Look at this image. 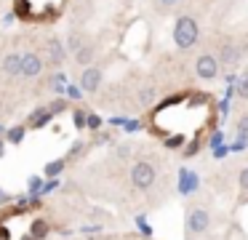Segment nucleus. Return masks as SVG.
<instances>
[{
	"label": "nucleus",
	"instance_id": "nucleus-1",
	"mask_svg": "<svg viewBox=\"0 0 248 240\" xmlns=\"http://www.w3.org/2000/svg\"><path fill=\"white\" fill-rule=\"evenodd\" d=\"M200 40V24L195 16L189 14H182L176 19V24H173V46L179 48V51H189V48H195Z\"/></svg>",
	"mask_w": 248,
	"mask_h": 240
},
{
	"label": "nucleus",
	"instance_id": "nucleus-2",
	"mask_svg": "<svg viewBox=\"0 0 248 240\" xmlns=\"http://www.w3.org/2000/svg\"><path fill=\"white\" fill-rule=\"evenodd\" d=\"M155 179H157V165L152 160H136L134 168H131V184H134V190L147 192L155 184Z\"/></svg>",
	"mask_w": 248,
	"mask_h": 240
},
{
	"label": "nucleus",
	"instance_id": "nucleus-3",
	"mask_svg": "<svg viewBox=\"0 0 248 240\" xmlns=\"http://www.w3.org/2000/svg\"><path fill=\"white\" fill-rule=\"evenodd\" d=\"M43 62H48L51 67H62L64 64V59H67V48H64V43H62V37H56V35H48L46 37V43H43Z\"/></svg>",
	"mask_w": 248,
	"mask_h": 240
},
{
	"label": "nucleus",
	"instance_id": "nucleus-4",
	"mask_svg": "<svg viewBox=\"0 0 248 240\" xmlns=\"http://www.w3.org/2000/svg\"><path fill=\"white\" fill-rule=\"evenodd\" d=\"M208 227H211V213L205 211L203 206L189 208L187 211V232L189 235H203V232H208Z\"/></svg>",
	"mask_w": 248,
	"mask_h": 240
},
{
	"label": "nucleus",
	"instance_id": "nucleus-5",
	"mask_svg": "<svg viewBox=\"0 0 248 240\" xmlns=\"http://www.w3.org/2000/svg\"><path fill=\"white\" fill-rule=\"evenodd\" d=\"M219 59L214 56V53H200L198 59H195V75H198L200 80H216L219 78Z\"/></svg>",
	"mask_w": 248,
	"mask_h": 240
},
{
	"label": "nucleus",
	"instance_id": "nucleus-6",
	"mask_svg": "<svg viewBox=\"0 0 248 240\" xmlns=\"http://www.w3.org/2000/svg\"><path fill=\"white\" fill-rule=\"evenodd\" d=\"M104 83V69L96 67V64H88V67H83L80 72V91L83 94H96L99 88H102Z\"/></svg>",
	"mask_w": 248,
	"mask_h": 240
},
{
	"label": "nucleus",
	"instance_id": "nucleus-7",
	"mask_svg": "<svg viewBox=\"0 0 248 240\" xmlns=\"http://www.w3.org/2000/svg\"><path fill=\"white\" fill-rule=\"evenodd\" d=\"M43 69H46V62L38 51H24L22 53V78L32 80V78H38V75H43Z\"/></svg>",
	"mask_w": 248,
	"mask_h": 240
},
{
	"label": "nucleus",
	"instance_id": "nucleus-8",
	"mask_svg": "<svg viewBox=\"0 0 248 240\" xmlns=\"http://www.w3.org/2000/svg\"><path fill=\"white\" fill-rule=\"evenodd\" d=\"M216 59H219V64H224V67H235L243 59V46L235 40H227L224 46H221V51L216 53Z\"/></svg>",
	"mask_w": 248,
	"mask_h": 240
},
{
	"label": "nucleus",
	"instance_id": "nucleus-9",
	"mask_svg": "<svg viewBox=\"0 0 248 240\" xmlns=\"http://www.w3.org/2000/svg\"><path fill=\"white\" fill-rule=\"evenodd\" d=\"M0 69H3V75H8V78H22V53L11 51V53H6V56H0Z\"/></svg>",
	"mask_w": 248,
	"mask_h": 240
},
{
	"label": "nucleus",
	"instance_id": "nucleus-10",
	"mask_svg": "<svg viewBox=\"0 0 248 240\" xmlns=\"http://www.w3.org/2000/svg\"><path fill=\"white\" fill-rule=\"evenodd\" d=\"M93 59H96V46H93V43H80V46L75 48V62L80 64V67L93 64Z\"/></svg>",
	"mask_w": 248,
	"mask_h": 240
},
{
	"label": "nucleus",
	"instance_id": "nucleus-11",
	"mask_svg": "<svg viewBox=\"0 0 248 240\" xmlns=\"http://www.w3.org/2000/svg\"><path fill=\"white\" fill-rule=\"evenodd\" d=\"M51 117H54V112H51L48 107H46V110L40 107V110H35V112H32V117H30V126H32V128H40V126H46V123H48Z\"/></svg>",
	"mask_w": 248,
	"mask_h": 240
},
{
	"label": "nucleus",
	"instance_id": "nucleus-12",
	"mask_svg": "<svg viewBox=\"0 0 248 240\" xmlns=\"http://www.w3.org/2000/svg\"><path fill=\"white\" fill-rule=\"evenodd\" d=\"M155 99H157V94H155L152 85H141V88H139V104L141 107H152V104H155Z\"/></svg>",
	"mask_w": 248,
	"mask_h": 240
},
{
	"label": "nucleus",
	"instance_id": "nucleus-13",
	"mask_svg": "<svg viewBox=\"0 0 248 240\" xmlns=\"http://www.w3.org/2000/svg\"><path fill=\"white\" fill-rule=\"evenodd\" d=\"M46 235H48V224H46L43 219H38V222L32 224V240H43Z\"/></svg>",
	"mask_w": 248,
	"mask_h": 240
},
{
	"label": "nucleus",
	"instance_id": "nucleus-14",
	"mask_svg": "<svg viewBox=\"0 0 248 240\" xmlns=\"http://www.w3.org/2000/svg\"><path fill=\"white\" fill-rule=\"evenodd\" d=\"M237 96L240 99H248V72H243L237 78Z\"/></svg>",
	"mask_w": 248,
	"mask_h": 240
},
{
	"label": "nucleus",
	"instance_id": "nucleus-15",
	"mask_svg": "<svg viewBox=\"0 0 248 240\" xmlns=\"http://www.w3.org/2000/svg\"><path fill=\"white\" fill-rule=\"evenodd\" d=\"M237 136H240V142H248V115L237 120Z\"/></svg>",
	"mask_w": 248,
	"mask_h": 240
},
{
	"label": "nucleus",
	"instance_id": "nucleus-16",
	"mask_svg": "<svg viewBox=\"0 0 248 240\" xmlns=\"http://www.w3.org/2000/svg\"><path fill=\"white\" fill-rule=\"evenodd\" d=\"M237 184H240L243 195H248V165H246V168H240V174H237Z\"/></svg>",
	"mask_w": 248,
	"mask_h": 240
},
{
	"label": "nucleus",
	"instance_id": "nucleus-17",
	"mask_svg": "<svg viewBox=\"0 0 248 240\" xmlns=\"http://www.w3.org/2000/svg\"><path fill=\"white\" fill-rule=\"evenodd\" d=\"M179 3H182V0H157V5H160L163 11H173Z\"/></svg>",
	"mask_w": 248,
	"mask_h": 240
},
{
	"label": "nucleus",
	"instance_id": "nucleus-18",
	"mask_svg": "<svg viewBox=\"0 0 248 240\" xmlns=\"http://www.w3.org/2000/svg\"><path fill=\"white\" fill-rule=\"evenodd\" d=\"M86 126H88V128H93V131H96V128L102 126V120H99L96 115H88V117H86Z\"/></svg>",
	"mask_w": 248,
	"mask_h": 240
},
{
	"label": "nucleus",
	"instance_id": "nucleus-19",
	"mask_svg": "<svg viewBox=\"0 0 248 240\" xmlns=\"http://www.w3.org/2000/svg\"><path fill=\"white\" fill-rule=\"evenodd\" d=\"M22 136H24V128H14V131H11V139H14V142H19Z\"/></svg>",
	"mask_w": 248,
	"mask_h": 240
},
{
	"label": "nucleus",
	"instance_id": "nucleus-20",
	"mask_svg": "<svg viewBox=\"0 0 248 240\" xmlns=\"http://www.w3.org/2000/svg\"><path fill=\"white\" fill-rule=\"evenodd\" d=\"M3 152H6V147H3V142H0V158H3Z\"/></svg>",
	"mask_w": 248,
	"mask_h": 240
}]
</instances>
